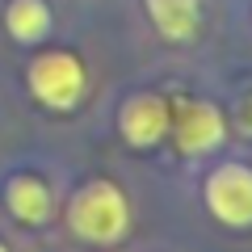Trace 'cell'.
Here are the masks:
<instances>
[{
    "instance_id": "1",
    "label": "cell",
    "mask_w": 252,
    "mask_h": 252,
    "mask_svg": "<svg viewBox=\"0 0 252 252\" xmlns=\"http://www.w3.org/2000/svg\"><path fill=\"white\" fill-rule=\"evenodd\" d=\"M67 227H72L76 240L84 244H118L130 227V202L114 181L97 177L89 185H80L67 202Z\"/></svg>"
},
{
    "instance_id": "2",
    "label": "cell",
    "mask_w": 252,
    "mask_h": 252,
    "mask_svg": "<svg viewBox=\"0 0 252 252\" xmlns=\"http://www.w3.org/2000/svg\"><path fill=\"white\" fill-rule=\"evenodd\" d=\"M84 89H89V76H84V63L72 51H46L30 63V93L46 109H59V114L76 109Z\"/></svg>"
},
{
    "instance_id": "3",
    "label": "cell",
    "mask_w": 252,
    "mask_h": 252,
    "mask_svg": "<svg viewBox=\"0 0 252 252\" xmlns=\"http://www.w3.org/2000/svg\"><path fill=\"white\" fill-rule=\"evenodd\" d=\"M210 215L223 227H252V168L248 164H223L202 185Z\"/></svg>"
},
{
    "instance_id": "4",
    "label": "cell",
    "mask_w": 252,
    "mask_h": 252,
    "mask_svg": "<svg viewBox=\"0 0 252 252\" xmlns=\"http://www.w3.org/2000/svg\"><path fill=\"white\" fill-rule=\"evenodd\" d=\"M168 130L177 135L181 156H206L227 139V118L215 101H181Z\"/></svg>"
},
{
    "instance_id": "5",
    "label": "cell",
    "mask_w": 252,
    "mask_h": 252,
    "mask_svg": "<svg viewBox=\"0 0 252 252\" xmlns=\"http://www.w3.org/2000/svg\"><path fill=\"white\" fill-rule=\"evenodd\" d=\"M168 126H172V109L156 93H135L118 109V130H122V139L130 147H156L168 135Z\"/></svg>"
},
{
    "instance_id": "6",
    "label": "cell",
    "mask_w": 252,
    "mask_h": 252,
    "mask_svg": "<svg viewBox=\"0 0 252 252\" xmlns=\"http://www.w3.org/2000/svg\"><path fill=\"white\" fill-rule=\"evenodd\" d=\"M143 9L168 42H193L202 30V0H143Z\"/></svg>"
},
{
    "instance_id": "7",
    "label": "cell",
    "mask_w": 252,
    "mask_h": 252,
    "mask_svg": "<svg viewBox=\"0 0 252 252\" xmlns=\"http://www.w3.org/2000/svg\"><path fill=\"white\" fill-rule=\"evenodd\" d=\"M4 202H9V215L26 227H38L51 219V185L34 172H21L4 185Z\"/></svg>"
},
{
    "instance_id": "8",
    "label": "cell",
    "mask_w": 252,
    "mask_h": 252,
    "mask_svg": "<svg viewBox=\"0 0 252 252\" xmlns=\"http://www.w3.org/2000/svg\"><path fill=\"white\" fill-rule=\"evenodd\" d=\"M55 17L46 9V0H9L4 9V30H9L17 42H42L51 34Z\"/></svg>"
},
{
    "instance_id": "9",
    "label": "cell",
    "mask_w": 252,
    "mask_h": 252,
    "mask_svg": "<svg viewBox=\"0 0 252 252\" xmlns=\"http://www.w3.org/2000/svg\"><path fill=\"white\" fill-rule=\"evenodd\" d=\"M240 130H244V135L252 139V97H248V101L240 105Z\"/></svg>"
},
{
    "instance_id": "10",
    "label": "cell",
    "mask_w": 252,
    "mask_h": 252,
    "mask_svg": "<svg viewBox=\"0 0 252 252\" xmlns=\"http://www.w3.org/2000/svg\"><path fill=\"white\" fill-rule=\"evenodd\" d=\"M0 252H9V248H4V244H0Z\"/></svg>"
}]
</instances>
